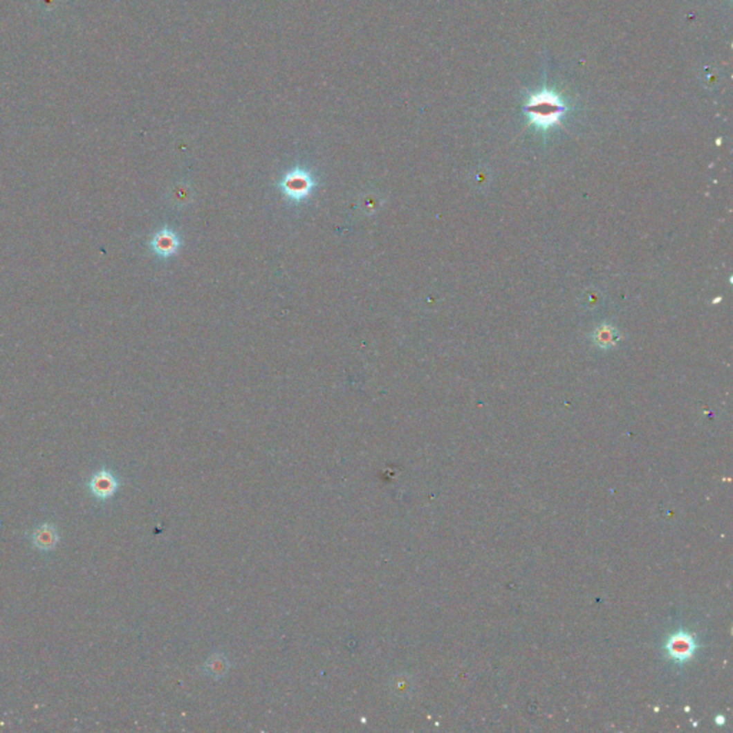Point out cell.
<instances>
[{
  "mask_svg": "<svg viewBox=\"0 0 733 733\" xmlns=\"http://www.w3.org/2000/svg\"><path fill=\"white\" fill-rule=\"evenodd\" d=\"M151 247L156 255L168 258L176 254L179 248V238L172 230L164 228L154 235Z\"/></svg>",
  "mask_w": 733,
  "mask_h": 733,
  "instance_id": "cell-4",
  "label": "cell"
},
{
  "mask_svg": "<svg viewBox=\"0 0 733 733\" xmlns=\"http://www.w3.org/2000/svg\"><path fill=\"white\" fill-rule=\"evenodd\" d=\"M315 187V182L310 172L305 169H293L281 180V191L291 201L299 202L307 199Z\"/></svg>",
  "mask_w": 733,
  "mask_h": 733,
  "instance_id": "cell-2",
  "label": "cell"
},
{
  "mask_svg": "<svg viewBox=\"0 0 733 733\" xmlns=\"http://www.w3.org/2000/svg\"><path fill=\"white\" fill-rule=\"evenodd\" d=\"M592 340L596 347L602 350H607V349H613L615 345L619 342L620 334H619V330L613 327V325L602 324L595 328Z\"/></svg>",
  "mask_w": 733,
  "mask_h": 733,
  "instance_id": "cell-6",
  "label": "cell"
},
{
  "mask_svg": "<svg viewBox=\"0 0 733 733\" xmlns=\"http://www.w3.org/2000/svg\"><path fill=\"white\" fill-rule=\"evenodd\" d=\"M694 642L690 640V638L687 635H676L674 636V639H671L667 644V649L670 651V655L676 658V659H686L692 655V651H694Z\"/></svg>",
  "mask_w": 733,
  "mask_h": 733,
  "instance_id": "cell-7",
  "label": "cell"
},
{
  "mask_svg": "<svg viewBox=\"0 0 733 733\" xmlns=\"http://www.w3.org/2000/svg\"><path fill=\"white\" fill-rule=\"evenodd\" d=\"M526 112L535 125L548 128L559 124L566 108L557 95L544 91L530 96L526 105Z\"/></svg>",
  "mask_w": 733,
  "mask_h": 733,
  "instance_id": "cell-1",
  "label": "cell"
},
{
  "mask_svg": "<svg viewBox=\"0 0 733 733\" xmlns=\"http://www.w3.org/2000/svg\"><path fill=\"white\" fill-rule=\"evenodd\" d=\"M119 487L118 479L109 470L96 472L88 483L89 492L99 500L111 499Z\"/></svg>",
  "mask_w": 733,
  "mask_h": 733,
  "instance_id": "cell-3",
  "label": "cell"
},
{
  "mask_svg": "<svg viewBox=\"0 0 733 733\" xmlns=\"http://www.w3.org/2000/svg\"><path fill=\"white\" fill-rule=\"evenodd\" d=\"M33 546L42 552H52L59 543V535L53 524H44L37 527L32 535Z\"/></svg>",
  "mask_w": 733,
  "mask_h": 733,
  "instance_id": "cell-5",
  "label": "cell"
}]
</instances>
